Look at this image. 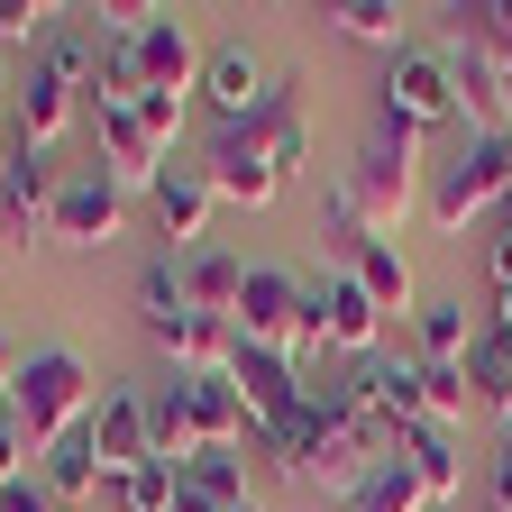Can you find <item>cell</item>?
Returning <instances> with one entry per match:
<instances>
[{
    "label": "cell",
    "mask_w": 512,
    "mask_h": 512,
    "mask_svg": "<svg viewBox=\"0 0 512 512\" xmlns=\"http://www.w3.org/2000/svg\"><path fill=\"white\" fill-rule=\"evenodd\" d=\"M156 348L174 357V375H229V357H238V330L229 320H174V330H156Z\"/></svg>",
    "instance_id": "ffe728a7"
},
{
    "label": "cell",
    "mask_w": 512,
    "mask_h": 512,
    "mask_svg": "<svg viewBox=\"0 0 512 512\" xmlns=\"http://www.w3.org/2000/svg\"><path fill=\"white\" fill-rule=\"evenodd\" d=\"M110 494H119V512H174V494H183V467H156V458H147V467H128Z\"/></svg>",
    "instance_id": "f546056e"
},
{
    "label": "cell",
    "mask_w": 512,
    "mask_h": 512,
    "mask_svg": "<svg viewBox=\"0 0 512 512\" xmlns=\"http://www.w3.org/2000/svg\"><path fill=\"white\" fill-rule=\"evenodd\" d=\"M92 128H101V174H110L119 192H156L165 147L138 128V110H92Z\"/></svg>",
    "instance_id": "30bf717a"
},
{
    "label": "cell",
    "mask_w": 512,
    "mask_h": 512,
    "mask_svg": "<svg viewBox=\"0 0 512 512\" xmlns=\"http://www.w3.org/2000/svg\"><path fill=\"white\" fill-rule=\"evenodd\" d=\"M384 119H403V128H448V119H467L458 110V74H448V55H421V46H403L394 64H384V101H375Z\"/></svg>",
    "instance_id": "3957f363"
},
{
    "label": "cell",
    "mask_w": 512,
    "mask_h": 512,
    "mask_svg": "<svg viewBox=\"0 0 512 512\" xmlns=\"http://www.w3.org/2000/svg\"><path fill=\"white\" fill-rule=\"evenodd\" d=\"M0 147H10V83H0Z\"/></svg>",
    "instance_id": "f35d334b"
},
{
    "label": "cell",
    "mask_w": 512,
    "mask_h": 512,
    "mask_svg": "<svg viewBox=\"0 0 512 512\" xmlns=\"http://www.w3.org/2000/svg\"><path fill=\"white\" fill-rule=\"evenodd\" d=\"M138 311H147V330H174V320H192L183 256H156V266H138Z\"/></svg>",
    "instance_id": "4316f807"
},
{
    "label": "cell",
    "mask_w": 512,
    "mask_h": 512,
    "mask_svg": "<svg viewBox=\"0 0 512 512\" xmlns=\"http://www.w3.org/2000/svg\"><path fill=\"white\" fill-rule=\"evenodd\" d=\"M494 330H512V284H494Z\"/></svg>",
    "instance_id": "74e56055"
},
{
    "label": "cell",
    "mask_w": 512,
    "mask_h": 512,
    "mask_svg": "<svg viewBox=\"0 0 512 512\" xmlns=\"http://www.w3.org/2000/svg\"><path fill=\"white\" fill-rule=\"evenodd\" d=\"M138 64H147V92H174V101H183V92H202V64H211V46H202V37H192V28L165 10V19L138 37Z\"/></svg>",
    "instance_id": "8fae6325"
},
{
    "label": "cell",
    "mask_w": 512,
    "mask_h": 512,
    "mask_svg": "<svg viewBox=\"0 0 512 512\" xmlns=\"http://www.w3.org/2000/svg\"><path fill=\"white\" fill-rule=\"evenodd\" d=\"M10 412H19V430H28V448L46 458L55 439H74V430L92 421V366H83L74 348H28Z\"/></svg>",
    "instance_id": "7a4b0ae2"
},
{
    "label": "cell",
    "mask_w": 512,
    "mask_h": 512,
    "mask_svg": "<svg viewBox=\"0 0 512 512\" xmlns=\"http://www.w3.org/2000/svg\"><path fill=\"white\" fill-rule=\"evenodd\" d=\"M348 512H430V494H421V476H412L403 458H384V467L366 476V494H357Z\"/></svg>",
    "instance_id": "f1b7e54d"
},
{
    "label": "cell",
    "mask_w": 512,
    "mask_h": 512,
    "mask_svg": "<svg viewBox=\"0 0 512 512\" xmlns=\"http://www.w3.org/2000/svg\"><path fill=\"white\" fill-rule=\"evenodd\" d=\"M412 320H421V357H448V366H467V348H476V330H485V320H476V311H467L458 293L421 302Z\"/></svg>",
    "instance_id": "cb8c5ba5"
},
{
    "label": "cell",
    "mask_w": 512,
    "mask_h": 512,
    "mask_svg": "<svg viewBox=\"0 0 512 512\" xmlns=\"http://www.w3.org/2000/svg\"><path fill=\"white\" fill-rule=\"evenodd\" d=\"M247 138L266 147V165H275V183H293L302 165H311V119H302V101H293V83H275V101L247 119Z\"/></svg>",
    "instance_id": "e0dca14e"
},
{
    "label": "cell",
    "mask_w": 512,
    "mask_h": 512,
    "mask_svg": "<svg viewBox=\"0 0 512 512\" xmlns=\"http://www.w3.org/2000/svg\"><path fill=\"white\" fill-rule=\"evenodd\" d=\"M46 74H55V83H74V92H83V83L101 74V55H92V46L74 37V28H55V37H46Z\"/></svg>",
    "instance_id": "4dcf8cb0"
},
{
    "label": "cell",
    "mask_w": 512,
    "mask_h": 512,
    "mask_svg": "<svg viewBox=\"0 0 512 512\" xmlns=\"http://www.w3.org/2000/svg\"><path fill=\"white\" fill-rule=\"evenodd\" d=\"M119 220H128V192L110 183V174H64V202H55V247H110L119 238Z\"/></svg>",
    "instance_id": "ba28073f"
},
{
    "label": "cell",
    "mask_w": 512,
    "mask_h": 512,
    "mask_svg": "<svg viewBox=\"0 0 512 512\" xmlns=\"http://www.w3.org/2000/svg\"><path fill=\"white\" fill-rule=\"evenodd\" d=\"M19 366H28V348L0 330V412H10V394H19Z\"/></svg>",
    "instance_id": "8d00e7d4"
},
{
    "label": "cell",
    "mask_w": 512,
    "mask_h": 512,
    "mask_svg": "<svg viewBox=\"0 0 512 512\" xmlns=\"http://www.w3.org/2000/svg\"><path fill=\"white\" fill-rule=\"evenodd\" d=\"M0 512H55V494H46V476H19L10 494H0Z\"/></svg>",
    "instance_id": "d590c367"
},
{
    "label": "cell",
    "mask_w": 512,
    "mask_h": 512,
    "mask_svg": "<svg viewBox=\"0 0 512 512\" xmlns=\"http://www.w3.org/2000/svg\"><path fill=\"white\" fill-rule=\"evenodd\" d=\"M147 458L156 467H192L202 458V430H192V412H183V375L165 384V394H147Z\"/></svg>",
    "instance_id": "7402d4cb"
},
{
    "label": "cell",
    "mask_w": 512,
    "mask_h": 512,
    "mask_svg": "<svg viewBox=\"0 0 512 512\" xmlns=\"http://www.w3.org/2000/svg\"><path fill=\"white\" fill-rule=\"evenodd\" d=\"M485 512H512V430H503L494 467H485Z\"/></svg>",
    "instance_id": "e575fe53"
},
{
    "label": "cell",
    "mask_w": 512,
    "mask_h": 512,
    "mask_svg": "<svg viewBox=\"0 0 512 512\" xmlns=\"http://www.w3.org/2000/svg\"><path fill=\"white\" fill-rule=\"evenodd\" d=\"M467 384H476V412H494L503 430H512V330H476V348H467Z\"/></svg>",
    "instance_id": "44dd1931"
},
{
    "label": "cell",
    "mask_w": 512,
    "mask_h": 512,
    "mask_svg": "<svg viewBox=\"0 0 512 512\" xmlns=\"http://www.w3.org/2000/svg\"><path fill=\"white\" fill-rule=\"evenodd\" d=\"M92 458L119 485L128 467H147V394H101L92 403Z\"/></svg>",
    "instance_id": "4fadbf2b"
},
{
    "label": "cell",
    "mask_w": 512,
    "mask_h": 512,
    "mask_svg": "<svg viewBox=\"0 0 512 512\" xmlns=\"http://www.w3.org/2000/svg\"><path fill=\"white\" fill-rule=\"evenodd\" d=\"M348 275H357V293L394 320V311H421L412 302V266H403V247L394 238H348Z\"/></svg>",
    "instance_id": "ac0fdd59"
},
{
    "label": "cell",
    "mask_w": 512,
    "mask_h": 512,
    "mask_svg": "<svg viewBox=\"0 0 512 512\" xmlns=\"http://www.w3.org/2000/svg\"><path fill=\"white\" fill-rule=\"evenodd\" d=\"M183 412L202 430V448H256V412L238 403L229 375H183Z\"/></svg>",
    "instance_id": "5bb4252c"
},
{
    "label": "cell",
    "mask_w": 512,
    "mask_h": 512,
    "mask_svg": "<svg viewBox=\"0 0 512 512\" xmlns=\"http://www.w3.org/2000/svg\"><path fill=\"white\" fill-rule=\"evenodd\" d=\"M92 485H101V458H92V421H83L74 439L46 448V494H55V503H83Z\"/></svg>",
    "instance_id": "484cf974"
},
{
    "label": "cell",
    "mask_w": 512,
    "mask_h": 512,
    "mask_svg": "<svg viewBox=\"0 0 512 512\" xmlns=\"http://www.w3.org/2000/svg\"><path fill=\"white\" fill-rule=\"evenodd\" d=\"M74 119V83H55L46 64H28V83H10V138L19 147H55Z\"/></svg>",
    "instance_id": "9a60e30c"
},
{
    "label": "cell",
    "mask_w": 512,
    "mask_h": 512,
    "mask_svg": "<svg viewBox=\"0 0 512 512\" xmlns=\"http://www.w3.org/2000/svg\"><path fill=\"white\" fill-rule=\"evenodd\" d=\"M55 202H64V174L46 165V147H0V220L10 238H46L55 229Z\"/></svg>",
    "instance_id": "8992f818"
},
{
    "label": "cell",
    "mask_w": 512,
    "mask_h": 512,
    "mask_svg": "<svg viewBox=\"0 0 512 512\" xmlns=\"http://www.w3.org/2000/svg\"><path fill=\"white\" fill-rule=\"evenodd\" d=\"M202 174H211L220 202H238V211H266L275 192H284L275 165H266V147L247 138V119H220V138H211V165H202Z\"/></svg>",
    "instance_id": "52a82bcc"
},
{
    "label": "cell",
    "mask_w": 512,
    "mask_h": 512,
    "mask_svg": "<svg viewBox=\"0 0 512 512\" xmlns=\"http://www.w3.org/2000/svg\"><path fill=\"white\" fill-rule=\"evenodd\" d=\"M229 384H238V403L256 412V430H284L293 412H311V375H302V357H275V348H247V339H238Z\"/></svg>",
    "instance_id": "5b68a950"
},
{
    "label": "cell",
    "mask_w": 512,
    "mask_h": 512,
    "mask_svg": "<svg viewBox=\"0 0 512 512\" xmlns=\"http://www.w3.org/2000/svg\"><path fill=\"white\" fill-rule=\"evenodd\" d=\"M211 202H220V192H211V174H156V192H147V211H156V229L192 256V247H211Z\"/></svg>",
    "instance_id": "7c38bea8"
},
{
    "label": "cell",
    "mask_w": 512,
    "mask_h": 512,
    "mask_svg": "<svg viewBox=\"0 0 512 512\" xmlns=\"http://www.w3.org/2000/svg\"><path fill=\"white\" fill-rule=\"evenodd\" d=\"M339 37H357V46H384V55H403L412 46V10L403 0H339V10H320Z\"/></svg>",
    "instance_id": "603a6c76"
},
{
    "label": "cell",
    "mask_w": 512,
    "mask_h": 512,
    "mask_svg": "<svg viewBox=\"0 0 512 512\" xmlns=\"http://www.w3.org/2000/svg\"><path fill=\"white\" fill-rule=\"evenodd\" d=\"M183 485L202 494V503H220V512H229V503H256V485H247V448H202V458L183 467Z\"/></svg>",
    "instance_id": "d4e9b609"
},
{
    "label": "cell",
    "mask_w": 512,
    "mask_h": 512,
    "mask_svg": "<svg viewBox=\"0 0 512 512\" xmlns=\"http://www.w3.org/2000/svg\"><path fill=\"white\" fill-rule=\"evenodd\" d=\"M183 293H192V311H202V320H229V330H238L247 266H238L229 247H192V256H183Z\"/></svg>",
    "instance_id": "d6986e66"
},
{
    "label": "cell",
    "mask_w": 512,
    "mask_h": 512,
    "mask_svg": "<svg viewBox=\"0 0 512 512\" xmlns=\"http://www.w3.org/2000/svg\"><path fill=\"white\" fill-rule=\"evenodd\" d=\"M339 192H348V220H357V238H394V229L421 211V192H430L421 128H403V119H384V110H375V138H366V156L339 174Z\"/></svg>",
    "instance_id": "6da1fadb"
},
{
    "label": "cell",
    "mask_w": 512,
    "mask_h": 512,
    "mask_svg": "<svg viewBox=\"0 0 512 512\" xmlns=\"http://www.w3.org/2000/svg\"><path fill=\"white\" fill-rule=\"evenodd\" d=\"M138 128L174 156V138H183V101H174V92H147V101H138Z\"/></svg>",
    "instance_id": "d6a6232c"
},
{
    "label": "cell",
    "mask_w": 512,
    "mask_h": 512,
    "mask_svg": "<svg viewBox=\"0 0 512 512\" xmlns=\"http://www.w3.org/2000/svg\"><path fill=\"white\" fill-rule=\"evenodd\" d=\"M28 458H37V448H28V430H19V412H0V494H10V485L28 476Z\"/></svg>",
    "instance_id": "836d02e7"
},
{
    "label": "cell",
    "mask_w": 512,
    "mask_h": 512,
    "mask_svg": "<svg viewBox=\"0 0 512 512\" xmlns=\"http://www.w3.org/2000/svg\"><path fill=\"white\" fill-rule=\"evenodd\" d=\"M394 458L421 476V494H430V503H458V494H467V458H458V430L421 421V430H403V439H394Z\"/></svg>",
    "instance_id": "2e32d148"
},
{
    "label": "cell",
    "mask_w": 512,
    "mask_h": 512,
    "mask_svg": "<svg viewBox=\"0 0 512 512\" xmlns=\"http://www.w3.org/2000/svg\"><path fill=\"white\" fill-rule=\"evenodd\" d=\"M202 92H211L220 119H256V110L275 101V74H266V55H256L247 37H229V46H211V64H202Z\"/></svg>",
    "instance_id": "9c48e42d"
},
{
    "label": "cell",
    "mask_w": 512,
    "mask_h": 512,
    "mask_svg": "<svg viewBox=\"0 0 512 512\" xmlns=\"http://www.w3.org/2000/svg\"><path fill=\"white\" fill-rule=\"evenodd\" d=\"M302 284H311V275H302ZM311 339H320V357H348V366L375 357L384 311L357 293V275H320V284H311Z\"/></svg>",
    "instance_id": "277c9868"
},
{
    "label": "cell",
    "mask_w": 512,
    "mask_h": 512,
    "mask_svg": "<svg viewBox=\"0 0 512 512\" xmlns=\"http://www.w3.org/2000/svg\"><path fill=\"white\" fill-rule=\"evenodd\" d=\"M46 28H55V0H0V46L46 37Z\"/></svg>",
    "instance_id": "1f68e13d"
},
{
    "label": "cell",
    "mask_w": 512,
    "mask_h": 512,
    "mask_svg": "<svg viewBox=\"0 0 512 512\" xmlns=\"http://www.w3.org/2000/svg\"><path fill=\"white\" fill-rule=\"evenodd\" d=\"M421 412H430L439 430H458V421L476 412V384H467V366H448V357H421Z\"/></svg>",
    "instance_id": "83f0119b"
}]
</instances>
